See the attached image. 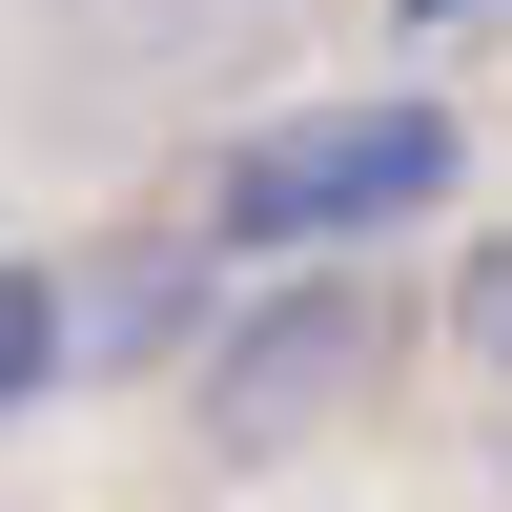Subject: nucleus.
Instances as JSON below:
<instances>
[{
	"label": "nucleus",
	"instance_id": "nucleus-6",
	"mask_svg": "<svg viewBox=\"0 0 512 512\" xmlns=\"http://www.w3.org/2000/svg\"><path fill=\"white\" fill-rule=\"evenodd\" d=\"M410 21H472V0H410Z\"/></svg>",
	"mask_w": 512,
	"mask_h": 512
},
{
	"label": "nucleus",
	"instance_id": "nucleus-1",
	"mask_svg": "<svg viewBox=\"0 0 512 512\" xmlns=\"http://www.w3.org/2000/svg\"><path fill=\"white\" fill-rule=\"evenodd\" d=\"M410 205H451V103H308L205 164V246H369Z\"/></svg>",
	"mask_w": 512,
	"mask_h": 512
},
{
	"label": "nucleus",
	"instance_id": "nucleus-5",
	"mask_svg": "<svg viewBox=\"0 0 512 512\" xmlns=\"http://www.w3.org/2000/svg\"><path fill=\"white\" fill-rule=\"evenodd\" d=\"M451 349L512 390V246H472V267H451Z\"/></svg>",
	"mask_w": 512,
	"mask_h": 512
},
{
	"label": "nucleus",
	"instance_id": "nucleus-3",
	"mask_svg": "<svg viewBox=\"0 0 512 512\" xmlns=\"http://www.w3.org/2000/svg\"><path fill=\"white\" fill-rule=\"evenodd\" d=\"M205 246H103V267H62V369H144L164 328H185Z\"/></svg>",
	"mask_w": 512,
	"mask_h": 512
},
{
	"label": "nucleus",
	"instance_id": "nucleus-4",
	"mask_svg": "<svg viewBox=\"0 0 512 512\" xmlns=\"http://www.w3.org/2000/svg\"><path fill=\"white\" fill-rule=\"evenodd\" d=\"M62 390V267H0V410Z\"/></svg>",
	"mask_w": 512,
	"mask_h": 512
},
{
	"label": "nucleus",
	"instance_id": "nucleus-2",
	"mask_svg": "<svg viewBox=\"0 0 512 512\" xmlns=\"http://www.w3.org/2000/svg\"><path fill=\"white\" fill-rule=\"evenodd\" d=\"M369 369H390V308H369V287H287V308H246L226 349H205V431L287 451V431H328Z\"/></svg>",
	"mask_w": 512,
	"mask_h": 512
}]
</instances>
